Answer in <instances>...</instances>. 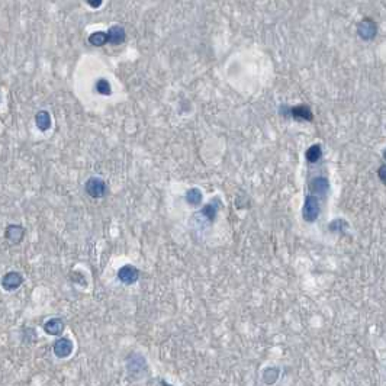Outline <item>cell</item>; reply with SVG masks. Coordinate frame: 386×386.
Returning a JSON list of instances; mask_svg holds the SVG:
<instances>
[{
	"mask_svg": "<svg viewBox=\"0 0 386 386\" xmlns=\"http://www.w3.org/2000/svg\"><path fill=\"white\" fill-rule=\"evenodd\" d=\"M383 159H385V160H386V148H385V150H383Z\"/></svg>",
	"mask_w": 386,
	"mask_h": 386,
	"instance_id": "cell-23",
	"label": "cell"
},
{
	"mask_svg": "<svg viewBox=\"0 0 386 386\" xmlns=\"http://www.w3.org/2000/svg\"><path fill=\"white\" fill-rule=\"evenodd\" d=\"M96 90H97V93H100V95H103V96H109V95L112 93L111 83H109L108 80H105V79H100V80H97Z\"/></svg>",
	"mask_w": 386,
	"mask_h": 386,
	"instance_id": "cell-19",
	"label": "cell"
},
{
	"mask_svg": "<svg viewBox=\"0 0 386 386\" xmlns=\"http://www.w3.org/2000/svg\"><path fill=\"white\" fill-rule=\"evenodd\" d=\"M378 33V25L373 19L370 17H364L359 24H357V35L359 38L363 41H372L375 40Z\"/></svg>",
	"mask_w": 386,
	"mask_h": 386,
	"instance_id": "cell-2",
	"label": "cell"
},
{
	"mask_svg": "<svg viewBox=\"0 0 386 386\" xmlns=\"http://www.w3.org/2000/svg\"><path fill=\"white\" fill-rule=\"evenodd\" d=\"M73 341L70 338H58L54 343V354L60 359H65L73 353Z\"/></svg>",
	"mask_w": 386,
	"mask_h": 386,
	"instance_id": "cell-7",
	"label": "cell"
},
{
	"mask_svg": "<svg viewBox=\"0 0 386 386\" xmlns=\"http://www.w3.org/2000/svg\"><path fill=\"white\" fill-rule=\"evenodd\" d=\"M89 42H90L93 47H103L106 42H109L108 32H102V31L93 32L89 37Z\"/></svg>",
	"mask_w": 386,
	"mask_h": 386,
	"instance_id": "cell-15",
	"label": "cell"
},
{
	"mask_svg": "<svg viewBox=\"0 0 386 386\" xmlns=\"http://www.w3.org/2000/svg\"><path fill=\"white\" fill-rule=\"evenodd\" d=\"M202 217L205 218L208 222H212L215 217H217V205L215 203H209L206 206H203V209L201 210Z\"/></svg>",
	"mask_w": 386,
	"mask_h": 386,
	"instance_id": "cell-17",
	"label": "cell"
},
{
	"mask_svg": "<svg viewBox=\"0 0 386 386\" xmlns=\"http://www.w3.org/2000/svg\"><path fill=\"white\" fill-rule=\"evenodd\" d=\"M378 177L380 179V182L386 186V164H382L378 170Z\"/></svg>",
	"mask_w": 386,
	"mask_h": 386,
	"instance_id": "cell-21",
	"label": "cell"
},
{
	"mask_svg": "<svg viewBox=\"0 0 386 386\" xmlns=\"http://www.w3.org/2000/svg\"><path fill=\"white\" fill-rule=\"evenodd\" d=\"M321 214V202H320V196H317L314 193L308 195L304 202V208H302V218L306 222L312 224L315 222Z\"/></svg>",
	"mask_w": 386,
	"mask_h": 386,
	"instance_id": "cell-1",
	"label": "cell"
},
{
	"mask_svg": "<svg viewBox=\"0 0 386 386\" xmlns=\"http://www.w3.org/2000/svg\"><path fill=\"white\" fill-rule=\"evenodd\" d=\"M185 198L187 203H190V205H199L202 199H203V195H202V192L198 187H193V189H189L186 192Z\"/></svg>",
	"mask_w": 386,
	"mask_h": 386,
	"instance_id": "cell-16",
	"label": "cell"
},
{
	"mask_svg": "<svg viewBox=\"0 0 386 386\" xmlns=\"http://www.w3.org/2000/svg\"><path fill=\"white\" fill-rule=\"evenodd\" d=\"M22 283H24V277L17 272H9L2 279V285L6 290H16Z\"/></svg>",
	"mask_w": 386,
	"mask_h": 386,
	"instance_id": "cell-8",
	"label": "cell"
},
{
	"mask_svg": "<svg viewBox=\"0 0 386 386\" xmlns=\"http://www.w3.org/2000/svg\"><path fill=\"white\" fill-rule=\"evenodd\" d=\"M35 124L40 131H48L51 127V115L47 111H40L35 116Z\"/></svg>",
	"mask_w": 386,
	"mask_h": 386,
	"instance_id": "cell-13",
	"label": "cell"
},
{
	"mask_svg": "<svg viewBox=\"0 0 386 386\" xmlns=\"http://www.w3.org/2000/svg\"><path fill=\"white\" fill-rule=\"evenodd\" d=\"M44 330L49 336H61L64 331V321L61 318H52L44 324Z\"/></svg>",
	"mask_w": 386,
	"mask_h": 386,
	"instance_id": "cell-11",
	"label": "cell"
},
{
	"mask_svg": "<svg viewBox=\"0 0 386 386\" xmlns=\"http://www.w3.org/2000/svg\"><path fill=\"white\" fill-rule=\"evenodd\" d=\"M288 115H290L296 121H314V113L308 105H296L288 109Z\"/></svg>",
	"mask_w": 386,
	"mask_h": 386,
	"instance_id": "cell-4",
	"label": "cell"
},
{
	"mask_svg": "<svg viewBox=\"0 0 386 386\" xmlns=\"http://www.w3.org/2000/svg\"><path fill=\"white\" fill-rule=\"evenodd\" d=\"M102 2L103 0H87V3H89V6H92V8H99L100 5H102Z\"/></svg>",
	"mask_w": 386,
	"mask_h": 386,
	"instance_id": "cell-22",
	"label": "cell"
},
{
	"mask_svg": "<svg viewBox=\"0 0 386 386\" xmlns=\"http://www.w3.org/2000/svg\"><path fill=\"white\" fill-rule=\"evenodd\" d=\"M341 228H347V222L343 219H336L330 224V230L332 233H343Z\"/></svg>",
	"mask_w": 386,
	"mask_h": 386,
	"instance_id": "cell-20",
	"label": "cell"
},
{
	"mask_svg": "<svg viewBox=\"0 0 386 386\" xmlns=\"http://www.w3.org/2000/svg\"><path fill=\"white\" fill-rule=\"evenodd\" d=\"M108 38H109V42L112 45H121L122 42L127 38V33H125V29L119 26V25H115L112 28H109L108 31Z\"/></svg>",
	"mask_w": 386,
	"mask_h": 386,
	"instance_id": "cell-12",
	"label": "cell"
},
{
	"mask_svg": "<svg viewBox=\"0 0 386 386\" xmlns=\"http://www.w3.org/2000/svg\"><path fill=\"white\" fill-rule=\"evenodd\" d=\"M279 378V369L277 367H269V369L265 370V375H263V382L265 383H274Z\"/></svg>",
	"mask_w": 386,
	"mask_h": 386,
	"instance_id": "cell-18",
	"label": "cell"
},
{
	"mask_svg": "<svg viewBox=\"0 0 386 386\" xmlns=\"http://www.w3.org/2000/svg\"><path fill=\"white\" fill-rule=\"evenodd\" d=\"M309 189L317 196H325L330 190V182L327 177L317 176L309 182Z\"/></svg>",
	"mask_w": 386,
	"mask_h": 386,
	"instance_id": "cell-5",
	"label": "cell"
},
{
	"mask_svg": "<svg viewBox=\"0 0 386 386\" xmlns=\"http://www.w3.org/2000/svg\"><path fill=\"white\" fill-rule=\"evenodd\" d=\"M305 157H306V160L309 161V163H312V164L318 163V161L321 160V157H322L321 145H320V144L311 145V147H309V148L306 150Z\"/></svg>",
	"mask_w": 386,
	"mask_h": 386,
	"instance_id": "cell-14",
	"label": "cell"
},
{
	"mask_svg": "<svg viewBox=\"0 0 386 386\" xmlns=\"http://www.w3.org/2000/svg\"><path fill=\"white\" fill-rule=\"evenodd\" d=\"M84 189H86V193L89 196L99 199V198L105 196L108 187H106V183L100 177H90L86 182V185H84Z\"/></svg>",
	"mask_w": 386,
	"mask_h": 386,
	"instance_id": "cell-3",
	"label": "cell"
},
{
	"mask_svg": "<svg viewBox=\"0 0 386 386\" xmlns=\"http://www.w3.org/2000/svg\"><path fill=\"white\" fill-rule=\"evenodd\" d=\"M138 277H139V270H138L137 267H134V266H124L119 269V272H118V279L122 282V283H125V285H132V283H135L138 280Z\"/></svg>",
	"mask_w": 386,
	"mask_h": 386,
	"instance_id": "cell-6",
	"label": "cell"
},
{
	"mask_svg": "<svg viewBox=\"0 0 386 386\" xmlns=\"http://www.w3.org/2000/svg\"><path fill=\"white\" fill-rule=\"evenodd\" d=\"M143 359V356L141 354H132V356H129L128 357V370L132 373V375H139L141 372H145L147 370V362H145V359L141 363H138L139 360Z\"/></svg>",
	"mask_w": 386,
	"mask_h": 386,
	"instance_id": "cell-10",
	"label": "cell"
},
{
	"mask_svg": "<svg viewBox=\"0 0 386 386\" xmlns=\"http://www.w3.org/2000/svg\"><path fill=\"white\" fill-rule=\"evenodd\" d=\"M5 235H6V240H8L10 244H19V242L24 240L25 230L21 225L12 224V225H9L8 228H6Z\"/></svg>",
	"mask_w": 386,
	"mask_h": 386,
	"instance_id": "cell-9",
	"label": "cell"
}]
</instances>
